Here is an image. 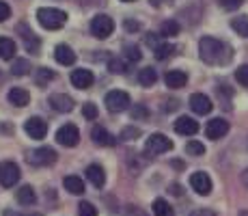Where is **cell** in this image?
<instances>
[{"label":"cell","instance_id":"d590c367","mask_svg":"<svg viewBox=\"0 0 248 216\" xmlns=\"http://www.w3.org/2000/svg\"><path fill=\"white\" fill-rule=\"evenodd\" d=\"M218 4H220L225 11H235V9L242 7V0H218Z\"/></svg>","mask_w":248,"mask_h":216},{"label":"cell","instance_id":"f1b7e54d","mask_svg":"<svg viewBox=\"0 0 248 216\" xmlns=\"http://www.w3.org/2000/svg\"><path fill=\"white\" fill-rule=\"evenodd\" d=\"M160 35H162V37H175V35H179V24L175 22V20L164 22V24L160 26Z\"/></svg>","mask_w":248,"mask_h":216},{"label":"cell","instance_id":"5b68a950","mask_svg":"<svg viewBox=\"0 0 248 216\" xmlns=\"http://www.w3.org/2000/svg\"><path fill=\"white\" fill-rule=\"evenodd\" d=\"M104 104H106V108L110 110V113H123V110L130 108L132 102L125 91H110V93L106 95V100H104Z\"/></svg>","mask_w":248,"mask_h":216},{"label":"cell","instance_id":"e0dca14e","mask_svg":"<svg viewBox=\"0 0 248 216\" xmlns=\"http://www.w3.org/2000/svg\"><path fill=\"white\" fill-rule=\"evenodd\" d=\"M9 102L17 108H24L31 104V93H28L26 89H22V86H13V89L9 91Z\"/></svg>","mask_w":248,"mask_h":216},{"label":"cell","instance_id":"836d02e7","mask_svg":"<svg viewBox=\"0 0 248 216\" xmlns=\"http://www.w3.org/2000/svg\"><path fill=\"white\" fill-rule=\"evenodd\" d=\"M125 56H127V61H132V63H136V61L142 59V54H140V50H138V46H125Z\"/></svg>","mask_w":248,"mask_h":216},{"label":"cell","instance_id":"b9f144b4","mask_svg":"<svg viewBox=\"0 0 248 216\" xmlns=\"http://www.w3.org/2000/svg\"><path fill=\"white\" fill-rule=\"evenodd\" d=\"M145 115H147V110L142 108V106H138V108L132 110V119H136V117H145Z\"/></svg>","mask_w":248,"mask_h":216},{"label":"cell","instance_id":"60d3db41","mask_svg":"<svg viewBox=\"0 0 248 216\" xmlns=\"http://www.w3.org/2000/svg\"><path fill=\"white\" fill-rule=\"evenodd\" d=\"M190 216H218L216 212H214V210H194V212L192 214H190Z\"/></svg>","mask_w":248,"mask_h":216},{"label":"cell","instance_id":"484cf974","mask_svg":"<svg viewBox=\"0 0 248 216\" xmlns=\"http://www.w3.org/2000/svg\"><path fill=\"white\" fill-rule=\"evenodd\" d=\"M175 54V46L173 43H158L155 46V59L158 61H166Z\"/></svg>","mask_w":248,"mask_h":216},{"label":"cell","instance_id":"4dcf8cb0","mask_svg":"<svg viewBox=\"0 0 248 216\" xmlns=\"http://www.w3.org/2000/svg\"><path fill=\"white\" fill-rule=\"evenodd\" d=\"M11 71H13L16 76H26L28 71H31V63H28L26 59H20V61H16V63H13Z\"/></svg>","mask_w":248,"mask_h":216},{"label":"cell","instance_id":"e575fe53","mask_svg":"<svg viewBox=\"0 0 248 216\" xmlns=\"http://www.w3.org/2000/svg\"><path fill=\"white\" fill-rule=\"evenodd\" d=\"M138 136H140V130L134 128V126L125 128V130L121 132V138H123V141H134V138H138Z\"/></svg>","mask_w":248,"mask_h":216},{"label":"cell","instance_id":"d4e9b609","mask_svg":"<svg viewBox=\"0 0 248 216\" xmlns=\"http://www.w3.org/2000/svg\"><path fill=\"white\" fill-rule=\"evenodd\" d=\"M231 28L237 33L240 37H248V16H240L231 20Z\"/></svg>","mask_w":248,"mask_h":216},{"label":"cell","instance_id":"83f0119b","mask_svg":"<svg viewBox=\"0 0 248 216\" xmlns=\"http://www.w3.org/2000/svg\"><path fill=\"white\" fill-rule=\"evenodd\" d=\"M20 31L24 33L22 37H24V43H26V50H31V52H37V50H39V39H37V37L32 35L31 31H26L24 26H20Z\"/></svg>","mask_w":248,"mask_h":216},{"label":"cell","instance_id":"f6af8a7d","mask_svg":"<svg viewBox=\"0 0 248 216\" xmlns=\"http://www.w3.org/2000/svg\"><path fill=\"white\" fill-rule=\"evenodd\" d=\"M2 216H41V214H20V212H13V210H7Z\"/></svg>","mask_w":248,"mask_h":216},{"label":"cell","instance_id":"8992f818","mask_svg":"<svg viewBox=\"0 0 248 216\" xmlns=\"http://www.w3.org/2000/svg\"><path fill=\"white\" fill-rule=\"evenodd\" d=\"M20 166L16 162H0V184L4 188H13L20 182Z\"/></svg>","mask_w":248,"mask_h":216},{"label":"cell","instance_id":"9c48e42d","mask_svg":"<svg viewBox=\"0 0 248 216\" xmlns=\"http://www.w3.org/2000/svg\"><path fill=\"white\" fill-rule=\"evenodd\" d=\"M190 186H192V190L197 195H209L212 193V177L207 175V173L205 171H197V173H192V175H190Z\"/></svg>","mask_w":248,"mask_h":216},{"label":"cell","instance_id":"ba28073f","mask_svg":"<svg viewBox=\"0 0 248 216\" xmlns=\"http://www.w3.org/2000/svg\"><path fill=\"white\" fill-rule=\"evenodd\" d=\"M28 162L32 166H47V165H54L56 162V151L52 147H39L28 156Z\"/></svg>","mask_w":248,"mask_h":216},{"label":"cell","instance_id":"3957f363","mask_svg":"<svg viewBox=\"0 0 248 216\" xmlns=\"http://www.w3.org/2000/svg\"><path fill=\"white\" fill-rule=\"evenodd\" d=\"M114 31V22L112 17H108L106 13H99L91 20V33H93L97 39H108Z\"/></svg>","mask_w":248,"mask_h":216},{"label":"cell","instance_id":"ab89813d","mask_svg":"<svg viewBox=\"0 0 248 216\" xmlns=\"http://www.w3.org/2000/svg\"><path fill=\"white\" fill-rule=\"evenodd\" d=\"M11 17V7L7 2H0V22H7Z\"/></svg>","mask_w":248,"mask_h":216},{"label":"cell","instance_id":"ffe728a7","mask_svg":"<svg viewBox=\"0 0 248 216\" xmlns=\"http://www.w3.org/2000/svg\"><path fill=\"white\" fill-rule=\"evenodd\" d=\"M87 180L95 186V188H102V186L106 184V173H104V169L99 165H89L87 166Z\"/></svg>","mask_w":248,"mask_h":216},{"label":"cell","instance_id":"cb8c5ba5","mask_svg":"<svg viewBox=\"0 0 248 216\" xmlns=\"http://www.w3.org/2000/svg\"><path fill=\"white\" fill-rule=\"evenodd\" d=\"M35 201H37V195H35V190H32V186H22V188L17 190V203L32 205Z\"/></svg>","mask_w":248,"mask_h":216},{"label":"cell","instance_id":"2e32d148","mask_svg":"<svg viewBox=\"0 0 248 216\" xmlns=\"http://www.w3.org/2000/svg\"><path fill=\"white\" fill-rule=\"evenodd\" d=\"M175 132L181 134V136H194L199 132V123L192 117H179L175 121Z\"/></svg>","mask_w":248,"mask_h":216},{"label":"cell","instance_id":"5bb4252c","mask_svg":"<svg viewBox=\"0 0 248 216\" xmlns=\"http://www.w3.org/2000/svg\"><path fill=\"white\" fill-rule=\"evenodd\" d=\"M91 138H93V143L99 145V147H112L114 143H117V138L102 126H95L93 130H91Z\"/></svg>","mask_w":248,"mask_h":216},{"label":"cell","instance_id":"603a6c76","mask_svg":"<svg viewBox=\"0 0 248 216\" xmlns=\"http://www.w3.org/2000/svg\"><path fill=\"white\" fill-rule=\"evenodd\" d=\"M138 83L142 86H154L158 83V71L154 69V67H145V69L138 71Z\"/></svg>","mask_w":248,"mask_h":216},{"label":"cell","instance_id":"ee69618b","mask_svg":"<svg viewBox=\"0 0 248 216\" xmlns=\"http://www.w3.org/2000/svg\"><path fill=\"white\" fill-rule=\"evenodd\" d=\"M125 28H127V31H138V28H140V24H138V22H132V20H127V22H125Z\"/></svg>","mask_w":248,"mask_h":216},{"label":"cell","instance_id":"bcb514c9","mask_svg":"<svg viewBox=\"0 0 248 216\" xmlns=\"http://www.w3.org/2000/svg\"><path fill=\"white\" fill-rule=\"evenodd\" d=\"M242 184H244L246 188H248V169H246L244 173H242Z\"/></svg>","mask_w":248,"mask_h":216},{"label":"cell","instance_id":"4fadbf2b","mask_svg":"<svg viewBox=\"0 0 248 216\" xmlns=\"http://www.w3.org/2000/svg\"><path fill=\"white\" fill-rule=\"evenodd\" d=\"M190 108H192L197 115H209L212 113V108H214V104H212V100H209L207 95L194 93V95H190Z\"/></svg>","mask_w":248,"mask_h":216},{"label":"cell","instance_id":"1f68e13d","mask_svg":"<svg viewBox=\"0 0 248 216\" xmlns=\"http://www.w3.org/2000/svg\"><path fill=\"white\" fill-rule=\"evenodd\" d=\"M78 216H97V208L93 203H89V201H82L78 205Z\"/></svg>","mask_w":248,"mask_h":216},{"label":"cell","instance_id":"52a82bcc","mask_svg":"<svg viewBox=\"0 0 248 216\" xmlns=\"http://www.w3.org/2000/svg\"><path fill=\"white\" fill-rule=\"evenodd\" d=\"M56 141L65 147H76L80 143V130L74 126V123H65V126L59 128L56 132Z\"/></svg>","mask_w":248,"mask_h":216},{"label":"cell","instance_id":"ac0fdd59","mask_svg":"<svg viewBox=\"0 0 248 216\" xmlns=\"http://www.w3.org/2000/svg\"><path fill=\"white\" fill-rule=\"evenodd\" d=\"M164 83L170 89H181V86H186V83H188V74L181 69H170V71H166Z\"/></svg>","mask_w":248,"mask_h":216},{"label":"cell","instance_id":"7c38bea8","mask_svg":"<svg viewBox=\"0 0 248 216\" xmlns=\"http://www.w3.org/2000/svg\"><path fill=\"white\" fill-rule=\"evenodd\" d=\"M95 83V76L91 69H74L71 71V84L76 86V89H91Z\"/></svg>","mask_w":248,"mask_h":216},{"label":"cell","instance_id":"d6986e66","mask_svg":"<svg viewBox=\"0 0 248 216\" xmlns=\"http://www.w3.org/2000/svg\"><path fill=\"white\" fill-rule=\"evenodd\" d=\"M54 59H56V63H61V65H74L76 63V52L71 50L69 46L61 43V46H56V50H54Z\"/></svg>","mask_w":248,"mask_h":216},{"label":"cell","instance_id":"7a4b0ae2","mask_svg":"<svg viewBox=\"0 0 248 216\" xmlns=\"http://www.w3.org/2000/svg\"><path fill=\"white\" fill-rule=\"evenodd\" d=\"M37 20L46 31H59V28H63L67 24V13L54 7H41L37 11Z\"/></svg>","mask_w":248,"mask_h":216},{"label":"cell","instance_id":"6da1fadb","mask_svg":"<svg viewBox=\"0 0 248 216\" xmlns=\"http://www.w3.org/2000/svg\"><path fill=\"white\" fill-rule=\"evenodd\" d=\"M199 56H201L203 63L207 65H227L233 59V50L231 46L220 39H214V37H203L199 41Z\"/></svg>","mask_w":248,"mask_h":216},{"label":"cell","instance_id":"44dd1931","mask_svg":"<svg viewBox=\"0 0 248 216\" xmlns=\"http://www.w3.org/2000/svg\"><path fill=\"white\" fill-rule=\"evenodd\" d=\"M16 52H17L16 41L9 39V37H0V59L11 61L13 56H16Z\"/></svg>","mask_w":248,"mask_h":216},{"label":"cell","instance_id":"d6a6232c","mask_svg":"<svg viewBox=\"0 0 248 216\" xmlns=\"http://www.w3.org/2000/svg\"><path fill=\"white\" fill-rule=\"evenodd\" d=\"M235 80L242 86H248V65H242L235 69Z\"/></svg>","mask_w":248,"mask_h":216},{"label":"cell","instance_id":"74e56055","mask_svg":"<svg viewBox=\"0 0 248 216\" xmlns=\"http://www.w3.org/2000/svg\"><path fill=\"white\" fill-rule=\"evenodd\" d=\"M108 69H110V74H125V65L119 59H112L110 63H108Z\"/></svg>","mask_w":248,"mask_h":216},{"label":"cell","instance_id":"f546056e","mask_svg":"<svg viewBox=\"0 0 248 216\" xmlns=\"http://www.w3.org/2000/svg\"><path fill=\"white\" fill-rule=\"evenodd\" d=\"M186 153L188 156H203L205 153V145L199 141H188L186 143Z\"/></svg>","mask_w":248,"mask_h":216},{"label":"cell","instance_id":"8fae6325","mask_svg":"<svg viewBox=\"0 0 248 216\" xmlns=\"http://www.w3.org/2000/svg\"><path fill=\"white\" fill-rule=\"evenodd\" d=\"M227 132H229V121H225V119H220V117L207 121V126H205V136L212 138V141H218V138H222Z\"/></svg>","mask_w":248,"mask_h":216},{"label":"cell","instance_id":"8d00e7d4","mask_svg":"<svg viewBox=\"0 0 248 216\" xmlns=\"http://www.w3.org/2000/svg\"><path fill=\"white\" fill-rule=\"evenodd\" d=\"M82 115L89 119V121H95V119H97V108H95V104H84Z\"/></svg>","mask_w":248,"mask_h":216},{"label":"cell","instance_id":"4316f807","mask_svg":"<svg viewBox=\"0 0 248 216\" xmlns=\"http://www.w3.org/2000/svg\"><path fill=\"white\" fill-rule=\"evenodd\" d=\"M154 214H155V216H175V210L169 205V201L155 199V201H154Z\"/></svg>","mask_w":248,"mask_h":216},{"label":"cell","instance_id":"7bdbcfd3","mask_svg":"<svg viewBox=\"0 0 248 216\" xmlns=\"http://www.w3.org/2000/svg\"><path fill=\"white\" fill-rule=\"evenodd\" d=\"M177 106H179V104H177V100H170V102H166L164 110H166V113H170V110H177Z\"/></svg>","mask_w":248,"mask_h":216},{"label":"cell","instance_id":"681fc988","mask_svg":"<svg viewBox=\"0 0 248 216\" xmlns=\"http://www.w3.org/2000/svg\"><path fill=\"white\" fill-rule=\"evenodd\" d=\"M138 216H145V214H138Z\"/></svg>","mask_w":248,"mask_h":216},{"label":"cell","instance_id":"9a60e30c","mask_svg":"<svg viewBox=\"0 0 248 216\" xmlns=\"http://www.w3.org/2000/svg\"><path fill=\"white\" fill-rule=\"evenodd\" d=\"M50 106L56 113H71L74 110V100L65 93H54V95H50Z\"/></svg>","mask_w":248,"mask_h":216},{"label":"cell","instance_id":"7dc6e473","mask_svg":"<svg viewBox=\"0 0 248 216\" xmlns=\"http://www.w3.org/2000/svg\"><path fill=\"white\" fill-rule=\"evenodd\" d=\"M170 193H173V195H181L179 186H177V184H173V186H170Z\"/></svg>","mask_w":248,"mask_h":216},{"label":"cell","instance_id":"f35d334b","mask_svg":"<svg viewBox=\"0 0 248 216\" xmlns=\"http://www.w3.org/2000/svg\"><path fill=\"white\" fill-rule=\"evenodd\" d=\"M52 78H54V71L44 69V67H41L39 74H37V83H39V84H44V83H47V80H52Z\"/></svg>","mask_w":248,"mask_h":216},{"label":"cell","instance_id":"c3c4849f","mask_svg":"<svg viewBox=\"0 0 248 216\" xmlns=\"http://www.w3.org/2000/svg\"><path fill=\"white\" fill-rule=\"evenodd\" d=\"M123 2H134V0H123Z\"/></svg>","mask_w":248,"mask_h":216},{"label":"cell","instance_id":"277c9868","mask_svg":"<svg viewBox=\"0 0 248 216\" xmlns=\"http://www.w3.org/2000/svg\"><path fill=\"white\" fill-rule=\"evenodd\" d=\"M173 150V141L164 134H151L149 138L145 141V151L151 153V156H158V153H166Z\"/></svg>","mask_w":248,"mask_h":216},{"label":"cell","instance_id":"30bf717a","mask_svg":"<svg viewBox=\"0 0 248 216\" xmlns=\"http://www.w3.org/2000/svg\"><path fill=\"white\" fill-rule=\"evenodd\" d=\"M24 130H26V134L31 138L41 141V138L47 134V123L41 117H31V119H26V123H24Z\"/></svg>","mask_w":248,"mask_h":216},{"label":"cell","instance_id":"7402d4cb","mask_svg":"<svg viewBox=\"0 0 248 216\" xmlns=\"http://www.w3.org/2000/svg\"><path fill=\"white\" fill-rule=\"evenodd\" d=\"M63 184H65V190H69L71 195L84 193V182H82V177H78V175H67L63 180Z\"/></svg>","mask_w":248,"mask_h":216}]
</instances>
